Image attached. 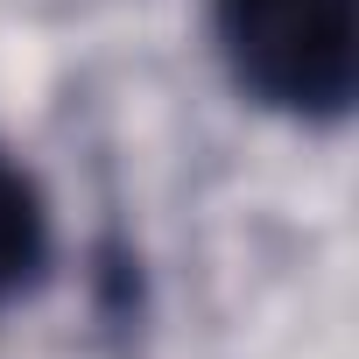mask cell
I'll use <instances>...</instances> for the list:
<instances>
[{
  "label": "cell",
  "instance_id": "obj_1",
  "mask_svg": "<svg viewBox=\"0 0 359 359\" xmlns=\"http://www.w3.org/2000/svg\"><path fill=\"white\" fill-rule=\"evenodd\" d=\"M219 50L261 106L338 120L359 85V0H212Z\"/></svg>",
  "mask_w": 359,
  "mask_h": 359
},
{
  "label": "cell",
  "instance_id": "obj_2",
  "mask_svg": "<svg viewBox=\"0 0 359 359\" xmlns=\"http://www.w3.org/2000/svg\"><path fill=\"white\" fill-rule=\"evenodd\" d=\"M50 268V205L36 176L0 148V303H15L43 282Z\"/></svg>",
  "mask_w": 359,
  "mask_h": 359
}]
</instances>
